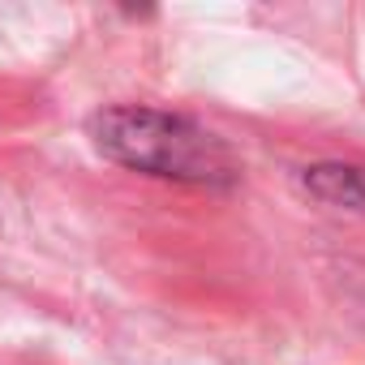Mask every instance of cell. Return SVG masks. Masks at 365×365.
<instances>
[{
	"mask_svg": "<svg viewBox=\"0 0 365 365\" xmlns=\"http://www.w3.org/2000/svg\"><path fill=\"white\" fill-rule=\"evenodd\" d=\"M95 142L103 155L155 172V176H194V180H215L228 176V150L211 142V133L150 112V108H112L95 116Z\"/></svg>",
	"mask_w": 365,
	"mask_h": 365,
	"instance_id": "cell-1",
	"label": "cell"
}]
</instances>
